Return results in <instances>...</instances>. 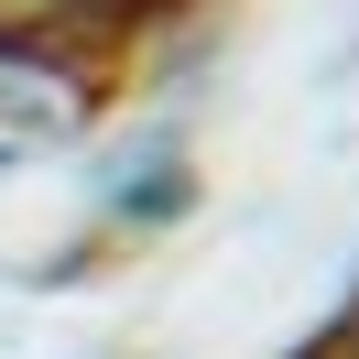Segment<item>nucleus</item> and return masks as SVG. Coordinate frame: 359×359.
<instances>
[{
	"label": "nucleus",
	"instance_id": "1",
	"mask_svg": "<svg viewBox=\"0 0 359 359\" xmlns=\"http://www.w3.org/2000/svg\"><path fill=\"white\" fill-rule=\"evenodd\" d=\"M98 88H109V76H98V44L0 22V175H11V163L66 153V142H88Z\"/></svg>",
	"mask_w": 359,
	"mask_h": 359
},
{
	"label": "nucleus",
	"instance_id": "2",
	"mask_svg": "<svg viewBox=\"0 0 359 359\" xmlns=\"http://www.w3.org/2000/svg\"><path fill=\"white\" fill-rule=\"evenodd\" d=\"M131 11H153V0H0V22H22V33H76V44L109 55V33L131 22Z\"/></svg>",
	"mask_w": 359,
	"mask_h": 359
},
{
	"label": "nucleus",
	"instance_id": "3",
	"mask_svg": "<svg viewBox=\"0 0 359 359\" xmlns=\"http://www.w3.org/2000/svg\"><path fill=\"white\" fill-rule=\"evenodd\" d=\"M348 359H359V348H348Z\"/></svg>",
	"mask_w": 359,
	"mask_h": 359
}]
</instances>
